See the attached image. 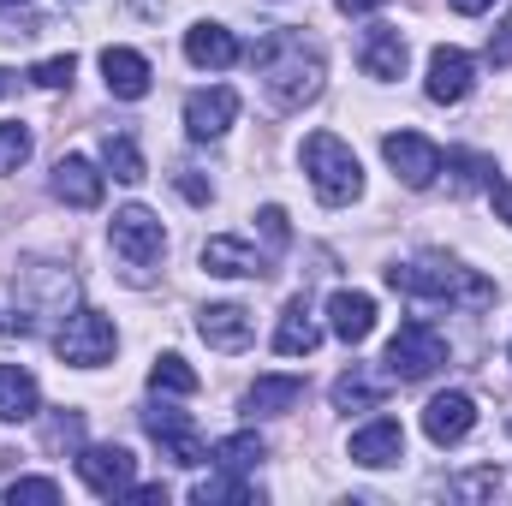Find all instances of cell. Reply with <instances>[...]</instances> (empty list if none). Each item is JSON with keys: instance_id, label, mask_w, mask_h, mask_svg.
Wrapping results in <instances>:
<instances>
[{"instance_id": "cell-1", "label": "cell", "mask_w": 512, "mask_h": 506, "mask_svg": "<svg viewBox=\"0 0 512 506\" xmlns=\"http://www.w3.org/2000/svg\"><path fill=\"white\" fill-rule=\"evenodd\" d=\"M256 72H262V90H268V102L280 108V114H298V108H310L316 96H322V78H328V66H322V48L304 36V30H292V24H274L262 42H256Z\"/></svg>"}, {"instance_id": "cell-2", "label": "cell", "mask_w": 512, "mask_h": 506, "mask_svg": "<svg viewBox=\"0 0 512 506\" xmlns=\"http://www.w3.org/2000/svg\"><path fill=\"white\" fill-rule=\"evenodd\" d=\"M387 286L405 292V298H429V304H465V310L495 304V280H483L477 268H459V262H447V256L393 262V268H387Z\"/></svg>"}, {"instance_id": "cell-3", "label": "cell", "mask_w": 512, "mask_h": 506, "mask_svg": "<svg viewBox=\"0 0 512 506\" xmlns=\"http://www.w3.org/2000/svg\"><path fill=\"white\" fill-rule=\"evenodd\" d=\"M304 173H310V185H316V197L328 209H346V203L364 197V167H358L352 143H340L334 131H310L304 137Z\"/></svg>"}, {"instance_id": "cell-4", "label": "cell", "mask_w": 512, "mask_h": 506, "mask_svg": "<svg viewBox=\"0 0 512 506\" xmlns=\"http://www.w3.org/2000/svg\"><path fill=\"white\" fill-rule=\"evenodd\" d=\"M114 346H120V334H114V322H108L102 310H72V316L60 322V334H54V352H60V364H72V370H102V364L114 358Z\"/></svg>"}, {"instance_id": "cell-5", "label": "cell", "mask_w": 512, "mask_h": 506, "mask_svg": "<svg viewBox=\"0 0 512 506\" xmlns=\"http://www.w3.org/2000/svg\"><path fill=\"white\" fill-rule=\"evenodd\" d=\"M108 245H114V256L143 280V274L161 262V251H167V233H161V221H155L143 203H126V209H114V221H108Z\"/></svg>"}, {"instance_id": "cell-6", "label": "cell", "mask_w": 512, "mask_h": 506, "mask_svg": "<svg viewBox=\"0 0 512 506\" xmlns=\"http://www.w3.org/2000/svg\"><path fill=\"white\" fill-rule=\"evenodd\" d=\"M382 364H387L393 381H423V376H435V370L447 364V340H441L435 322H399V334L387 340Z\"/></svg>"}, {"instance_id": "cell-7", "label": "cell", "mask_w": 512, "mask_h": 506, "mask_svg": "<svg viewBox=\"0 0 512 506\" xmlns=\"http://www.w3.org/2000/svg\"><path fill=\"white\" fill-rule=\"evenodd\" d=\"M382 155H387V167H393V179L411 185V191H429V185L441 179V161H447L441 143H429L423 131H387Z\"/></svg>"}, {"instance_id": "cell-8", "label": "cell", "mask_w": 512, "mask_h": 506, "mask_svg": "<svg viewBox=\"0 0 512 506\" xmlns=\"http://www.w3.org/2000/svg\"><path fill=\"white\" fill-rule=\"evenodd\" d=\"M143 429H149V441L161 447V459H173V465H185V471H197V465L209 459V441L197 435V423H191V411H173V405H155V411H143Z\"/></svg>"}, {"instance_id": "cell-9", "label": "cell", "mask_w": 512, "mask_h": 506, "mask_svg": "<svg viewBox=\"0 0 512 506\" xmlns=\"http://www.w3.org/2000/svg\"><path fill=\"white\" fill-rule=\"evenodd\" d=\"M78 477H84L90 495L120 501L131 489V477H137V459H131L126 447H84V453H78Z\"/></svg>"}, {"instance_id": "cell-10", "label": "cell", "mask_w": 512, "mask_h": 506, "mask_svg": "<svg viewBox=\"0 0 512 506\" xmlns=\"http://www.w3.org/2000/svg\"><path fill=\"white\" fill-rule=\"evenodd\" d=\"M233 120H239V90L215 84V90H191V96H185V131H191L197 143L227 137V126H233Z\"/></svg>"}, {"instance_id": "cell-11", "label": "cell", "mask_w": 512, "mask_h": 506, "mask_svg": "<svg viewBox=\"0 0 512 506\" xmlns=\"http://www.w3.org/2000/svg\"><path fill=\"white\" fill-rule=\"evenodd\" d=\"M471 84H477V60H471L465 48H435V54H429V78H423L429 102L453 108V102L471 96Z\"/></svg>"}, {"instance_id": "cell-12", "label": "cell", "mask_w": 512, "mask_h": 506, "mask_svg": "<svg viewBox=\"0 0 512 506\" xmlns=\"http://www.w3.org/2000/svg\"><path fill=\"white\" fill-rule=\"evenodd\" d=\"M471 429H477V399H471V393H435V399L423 405V435H429L435 447H459Z\"/></svg>"}, {"instance_id": "cell-13", "label": "cell", "mask_w": 512, "mask_h": 506, "mask_svg": "<svg viewBox=\"0 0 512 506\" xmlns=\"http://www.w3.org/2000/svg\"><path fill=\"white\" fill-rule=\"evenodd\" d=\"M197 334L215 346V352H245L256 340V322L245 304H203L197 310Z\"/></svg>"}, {"instance_id": "cell-14", "label": "cell", "mask_w": 512, "mask_h": 506, "mask_svg": "<svg viewBox=\"0 0 512 506\" xmlns=\"http://www.w3.org/2000/svg\"><path fill=\"white\" fill-rule=\"evenodd\" d=\"M399 459H405V429H399V417H370V423L352 435V465L387 471V465H399Z\"/></svg>"}, {"instance_id": "cell-15", "label": "cell", "mask_w": 512, "mask_h": 506, "mask_svg": "<svg viewBox=\"0 0 512 506\" xmlns=\"http://www.w3.org/2000/svg\"><path fill=\"white\" fill-rule=\"evenodd\" d=\"M358 66H364V78H376V84L405 78V36H399L393 24H370L364 42H358Z\"/></svg>"}, {"instance_id": "cell-16", "label": "cell", "mask_w": 512, "mask_h": 506, "mask_svg": "<svg viewBox=\"0 0 512 506\" xmlns=\"http://www.w3.org/2000/svg\"><path fill=\"white\" fill-rule=\"evenodd\" d=\"M239 36L227 30V24H215V18H203V24H191L185 30V60L191 66H209V72H227V66H239Z\"/></svg>"}, {"instance_id": "cell-17", "label": "cell", "mask_w": 512, "mask_h": 506, "mask_svg": "<svg viewBox=\"0 0 512 506\" xmlns=\"http://www.w3.org/2000/svg\"><path fill=\"white\" fill-rule=\"evenodd\" d=\"M54 197L66 209H102V173L84 155H60L54 161Z\"/></svg>"}, {"instance_id": "cell-18", "label": "cell", "mask_w": 512, "mask_h": 506, "mask_svg": "<svg viewBox=\"0 0 512 506\" xmlns=\"http://www.w3.org/2000/svg\"><path fill=\"white\" fill-rule=\"evenodd\" d=\"M328 328H334L346 346L370 340V334H376V298H370V292H352V286H340V292L328 298Z\"/></svg>"}, {"instance_id": "cell-19", "label": "cell", "mask_w": 512, "mask_h": 506, "mask_svg": "<svg viewBox=\"0 0 512 506\" xmlns=\"http://www.w3.org/2000/svg\"><path fill=\"white\" fill-rule=\"evenodd\" d=\"M102 78H108V90L120 102H143L149 84H155V72H149V60L137 48H102Z\"/></svg>"}, {"instance_id": "cell-20", "label": "cell", "mask_w": 512, "mask_h": 506, "mask_svg": "<svg viewBox=\"0 0 512 506\" xmlns=\"http://www.w3.org/2000/svg\"><path fill=\"white\" fill-rule=\"evenodd\" d=\"M203 268L221 274V280H262V274H268L262 251H251L245 239H209V245H203Z\"/></svg>"}, {"instance_id": "cell-21", "label": "cell", "mask_w": 512, "mask_h": 506, "mask_svg": "<svg viewBox=\"0 0 512 506\" xmlns=\"http://www.w3.org/2000/svg\"><path fill=\"white\" fill-rule=\"evenodd\" d=\"M316 346H322V328H316L310 304H304V298H292V304L280 310V328H274V352H280V358H310Z\"/></svg>"}, {"instance_id": "cell-22", "label": "cell", "mask_w": 512, "mask_h": 506, "mask_svg": "<svg viewBox=\"0 0 512 506\" xmlns=\"http://www.w3.org/2000/svg\"><path fill=\"white\" fill-rule=\"evenodd\" d=\"M42 411V387L30 370L18 364H0V423H30Z\"/></svg>"}, {"instance_id": "cell-23", "label": "cell", "mask_w": 512, "mask_h": 506, "mask_svg": "<svg viewBox=\"0 0 512 506\" xmlns=\"http://www.w3.org/2000/svg\"><path fill=\"white\" fill-rule=\"evenodd\" d=\"M387 387H393V376H376V370L352 364L346 376L334 381V411H382Z\"/></svg>"}, {"instance_id": "cell-24", "label": "cell", "mask_w": 512, "mask_h": 506, "mask_svg": "<svg viewBox=\"0 0 512 506\" xmlns=\"http://www.w3.org/2000/svg\"><path fill=\"white\" fill-rule=\"evenodd\" d=\"M304 399V381L298 376H256L245 387V411L251 417H280V411H292Z\"/></svg>"}, {"instance_id": "cell-25", "label": "cell", "mask_w": 512, "mask_h": 506, "mask_svg": "<svg viewBox=\"0 0 512 506\" xmlns=\"http://www.w3.org/2000/svg\"><path fill=\"white\" fill-rule=\"evenodd\" d=\"M102 161H108V173H114L120 185H143V179H149L143 149H137L131 131H108V137H102Z\"/></svg>"}, {"instance_id": "cell-26", "label": "cell", "mask_w": 512, "mask_h": 506, "mask_svg": "<svg viewBox=\"0 0 512 506\" xmlns=\"http://www.w3.org/2000/svg\"><path fill=\"white\" fill-rule=\"evenodd\" d=\"M191 501H197V506H256V501H262V489L227 471V477H203V483L191 489Z\"/></svg>"}, {"instance_id": "cell-27", "label": "cell", "mask_w": 512, "mask_h": 506, "mask_svg": "<svg viewBox=\"0 0 512 506\" xmlns=\"http://www.w3.org/2000/svg\"><path fill=\"white\" fill-rule=\"evenodd\" d=\"M149 387H155V393H179V399H191L203 381H197V370H191L179 352H167V358H155V370H149Z\"/></svg>"}, {"instance_id": "cell-28", "label": "cell", "mask_w": 512, "mask_h": 506, "mask_svg": "<svg viewBox=\"0 0 512 506\" xmlns=\"http://www.w3.org/2000/svg\"><path fill=\"white\" fill-rule=\"evenodd\" d=\"M262 453H268V447H262V435H251V429H245V435H227V441L209 447V459H215L221 471H251Z\"/></svg>"}, {"instance_id": "cell-29", "label": "cell", "mask_w": 512, "mask_h": 506, "mask_svg": "<svg viewBox=\"0 0 512 506\" xmlns=\"http://www.w3.org/2000/svg\"><path fill=\"white\" fill-rule=\"evenodd\" d=\"M441 167H453V179H459V191H477V185H495V161L489 155H477V149H447V161Z\"/></svg>"}, {"instance_id": "cell-30", "label": "cell", "mask_w": 512, "mask_h": 506, "mask_svg": "<svg viewBox=\"0 0 512 506\" xmlns=\"http://www.w3.org/2000/svg\"><path fill=\"white\" fill-rule=\"evenodd\" d=\"M24 161H30V126L0 120V173H18Z\"/></svg>"}, {"instance_id": "cell-31", "label": "cell", "mask_w": 512, "mask_h": 506, "mask_svg": "<svg viewBox=\"0 0 512 506\" xmlns=\"http://www.w3.org/2000/svg\"><path fill=\"white\" fill-rule=\"evenodd\" d=\"M72 72H78V60H72V54H54V60H36V66H30V84H36V90H66Z\"/></svg>"}, {"instance_id": "cell-32", "label": "cell", "mask_w": 512, "mask_h": 506, "mask_svg": "<svg viewBox=\"0 0 512 506\" xmlns=\"http://www.w3.org/2000/svg\"><path fill=\"white\" fill-rule=\"evenodd\" d=\"M6 501H36V506H54L60 501V483L54 477H18V483H6Z\"/></svg>"}, {"instance_id": "cell-33", "label": "cell", "mask_w": 512, "mask_h": 506, "mask_svg": "<svg viewBox=\"0 0 512 506\" xmlns=\"http://www.w3.org/2000/svg\"><path fill=\"white\" fill-rule=\"evenodd\" d=\"M42 441H48V447H78V441H84V417H78V411H60Z\"/></svg>"}, {"instance_id": "cell-34", "label": "cell", "mask_w": 512, "mask_h": 506, "mask_svg": "<svg viewBox=\"0 0 512 506\" xmlns=\"http://www.w3.org/2000/svg\"><path fill=\"white\" fill-rule=\"evenodd\" d=\"M256 221H262V233H268L274 245H286V239H292V227H286V209H280V203H268Z\"/></svg>"}, {"instance_id": "cell-35", "label": "cell", "mask_w": 512, "mask_h": 506, "mask_svg": "<svg viewBox=\"0 0 512 506\" xmlns=\"http://www.w3.org/2000/svg\"><path fill=\"white\" fill-rule=\"evenodd\" d=\"M489 60H495V66H512V12L501 18V30L489 36Z\"/></svg>"}, {"instance_id": "cell-36", "label": "cell", "mask_w": 512, "mask_h": 506, "mask_svg": "<svg viewBox=\"0 0 512 506\" xmlns=\"http://www.w3.org/2000/svg\"><path fill=\"white\" fill-rule=\"evenodd\" d=\"M173 185H179V191H185L191 203H209V185L197 179V167H179V173H173Z\"/></svg>"}, {"instance_id": "cell-37", "label": "cell", "mask_w": 512, "mask_h": 506, "mask_svg": "<svg viewBox=\"0 0 512 506\" xmlns=\"http://www.w3.org/2000/svg\"><path fill=\"white\" fill-rule=\"evenodd\" d=\"M489 197H495V215L512 227V179H501V185H489Z\"/></svg>"}, {"instance_id": "cell-38", "label": "cell", "mask_w": 512, "mask_h": 506, "mask_svg": "<svg viewBox=\"0 0 512 506\" xmlns=\"http://www.w3.org/2000/svg\"><path fill=\"white\" fill-rule=\"evenodd\" d=\"M126 501H167V483H131Z\"/></svg>"}, {"instance_id": "cell-39", "label": "cell", "mask_w": 512, "mask_h": 506, "mask_svg": "<svg viewBox=\"0 0 512 506\" xmlns=\"http://www.w3.org/2000/svg\"><path fill=\"white\" fill-rule=\"evenodd\" d=\"M447 6H453V12H471V18H477V12H489L495 0H447Z\"/></svg>"}, {"instance_id": "cell-40", "label": "cell", "mask_w": 512, "mask_h": 506, "mask_svg": "<svg viewBox=\"0 0 512 506\" xmlns=\"http://www.w3.org/2000/svg\"><path fill=\"white\" fill-rule=\"evenodd\" d=\"M340 12H376V6H387V0H334Z\"/></svg>"}, {"instance_id": "cell-41", "label": "cell", "mask_w": 512, "mask_h": 506, "mask_svg": "<svg viewBox=\"0 0 512 506\" xmlns=\"http://www.w3.org/2000/svg\"><path fill=\"white\" fill-rule=\"evenodd\" d=\"M131 6H137L143 18H161V6H167V0H131Z\"/></svg>"}, {"instance_id": "cell-42", "label": "cell", "mask_w": 512, "mask_h": 506, "mask_svg": "<svg viewBox=\"0 0 512 506\" xmlns=\"http://www.w3.org/2000/svg\"><path fill=\"white\" fill-rule=\"evenodd\" d=\"M0 96H12V72H0Z\"/></svg>"}, {"instance_id": "cell-43", "label": "cell", "mask_w": 512, "mask_h": 506, "mask_svg": "<svg viewBox=\"0 0 512 506\" xmlns=\"http://www.w3.org/2000/svg\"><path fill=\"white\" fill-rule=\"evenodd\" d=\"M0 6H24V0H0Z\"/></svg>"}]
</instances>
